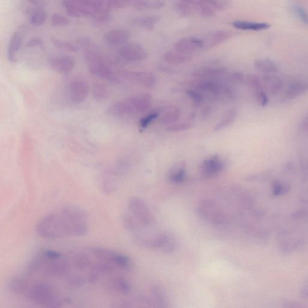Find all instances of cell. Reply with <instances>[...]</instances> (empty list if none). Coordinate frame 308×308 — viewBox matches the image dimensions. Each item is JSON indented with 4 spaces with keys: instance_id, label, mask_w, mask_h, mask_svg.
Here are the masks:
<instances>
[{
    "instance_id": "1",
    "label": "cell",
    "mask_w": 308,
    "mask_h": 308,
    "mask_svg": "<svg viewBox=\"0 0 308 308\" xmlns=\"http://www.w3.org/2000/svg\"><path fill=\"white\" fill-rule=\"evenodd\" d=\"M88 229L87 212L84 209L73 205L64 206L45 215L36 226L38 235L47 240L84 236Z\"/></svg>"
},
{
    "instance_id": "2",
    "label": "cell",
    "mask_w": 308,
    "mask_h": 308,
    "mask_svg": "<svg viewBox=\"0 0 308 308\" xmlns=\"http://www.w3.org/2000/svg\"><path fill=\"white\" fill-rule=\"evenodd\" d=\"M9 288L14 294L26 298L30 302L45 307H60L67 303L66 298L51 283L44 281L33 282L18 278L11 280Z\"/></svg>"
},
{
    "instance_id": "3",
    "label": "cell",
    "mask_w": 308,
    "mask_h": 308,
    "mask_svg": "<svg viewBox=\"0 0 308 308\" xmlns=\"http://www.w3.org/2000/svg\"><path fill=\"white\" fill-rule=\"evenodd\" d=\"M28 270L51 278L66 279L70 270L68 255L44 249L38 252L31 260Z\"/></svg>"
},
{
    "instance_id": "4",
    "label": "cell",
    "mask_w": 308,
    "mask_h": 308,
    "mask_svg": "<svg viewBox=\"0 0 308 308\" xmlns=\"http://www.w3.org/2000/svg\"><path fill=\"white\" fill-rule=\"evenodd\" d=\"M84 56L92 75L113 83L121 82L118 72L114 71L106 57L95 50V46L86 49Z\"/></svg>"
},
{
    "instance_id": "5",
    "label": "cell",
    "mask_w": 308,
    "mask_h": 308,
    "mask_svg": "<svg viewBox=\"0 0 308 308\" xmlns=\"http://www.w3.org/2000/svg\"><path fill=\"white\" fill-rule=\"evenodd\" d=\"M151 97L148 94L135 95L128 99L114 103L108 107L107 115L112 117H123L135 113L146 112L151 106Z\"/></svg>"
},
{
    "instance_id": "6",
    "label": "cell",
    "mask_w": 308,
    "mask_h": 308,
    "mask_svg": "<svg viewBox=\"0 0 308 308\" xmlns=\"http://www.w3.org/2000/svg\"><path fill=\"white\" fill-rule=\"evenodd\" d=\"M197 211L203 220L213 225L226 226L229 223L228 214L217 202L211 199H204L199 202Z\"/></svg>"
},
{
    "instance_id": "7",
    "label": "cell",
    "mask_w": 308,
    "mask_h": 308,
    "mask_svg": "<svg viewBox=\"0 0 308 308\" xmlns=\"http://www.w3.org/2000/svg\"><path fill=\"white\" fill-rule=\"evenodd\" d=\"M127 213L133 218L141 228L153 225L155 219L148 206L137 197H131L128 202Z\"/></svg>"
},
{
    "instance_id": "8",
    "label": "cell",
    "mask_w": 308,
    "mask_h": 308,
    "mask_svg": "<svg viewBox=\"0 0 308 308\" xmlns=\"http://www.w3.org/2000/svg\"><path fill=\"white\" fill-rule=\"evenodd\" d=\"M119 57L128 62H140L147 58L145 48L137 43H128L121 46L118 50Z\"/></svg>"
},
{
    "instance_id": "9",
    "label": "cell",
    "mask_w": 308,
    "mask_h": 308,
    "mask_svg": "<svg viewBox=\"0 0 308 308\" xmlns=\"http://www.w3.org/2000/svg\"><path fill=\"white\" fill-rule=\"evenodd\" d=\"M91 89L89 83L82 79L72 80L69 85V96L70 101L75 104L84 103L87 99Z\"/></svg>"
},
{
    "instance_id": "10",
    "label": "cell",
    "mask_w": 308,
    "mask_h": 308,
    "mask_svg": "<svg viewBox=\"0 0 308 308\" xmlns=\"http://www.w3.org/2000/svg\"><path fill=\"white\" fill-rule=\"evenodd\" d=\"M118 73L121 81V80H128V81L138 83L149 89H153L156 85V77L150 72L119 70Z\"/></svg>"
},
{
    "instance_id": "11",
    "label": "cell",
    "mask_w": 308,
    "mask_h": 308,
    "mask_svg": "<svg viewBox=\"0 0 308 308\" xmlns=\"http://www.w3.org/2000/svg\"><path fill=\"white\" fill-rule=\"evenodd\" d=\"M49 66L55 72L61 74H67L75 68L76 61L69 55H52L48 59Z\"/></svg>"
},
{
    "instance_id": "12",
    "label": "cell",
    "mask_w": 308,
    "mask_h": 308,
    "mask_svg": "<svg viewBox=\"0 0 308 308\" xmlns=\"http://www.w3.org/2000/svg\"><path fill=\"white\" fill-rule=\"evenodd\" d=\"M105 288L111 294H128L130 291V285L124 277L112 276L107 280Z\"/></svg>"
},
{
    "instance_id": "13",
    "label": "cell",
    "mask_w": 308,
    "mask_h": 308,
    "mask_svg": "<svg viewBox=\"0 0 308 308\" xmlns=\"http://www.w3.org/2000/svg\"><path fill=\"white\" fill-rule=\"evenodd\" d=\"M129 37L130 32L127 29H114L104 34V41L110 47H118L126 44Z\"/></svg>"
},
{
    "instance_id": "14",
    "label": "cell",
    "mask_w": 308,
    "mask_h": 308,
    "mask_svg": "<svg viewBox=\"0 0 308 308\" xmlns=\"http://www.w3.org/2000/svg\"><path fill=\"white\" fill-rule=\"evenodd\" d=\"M178 247V240L173 234L163 233L158 234L157 240V250L167 254L173 253Z\"/></svg>"
},
{
    "instance_id": "15",
    "label": "cell",
    "mask_w": 308,
    "mask_h": 308,
    "mask_svg": "<svg viewBox=\"0 0 308 308\" xmlns=\"http://www.w3.org/2000/svg\"><path fill=\"white\" fill-rule=\"evenodd\" d=\"M174 48L175 51L188 55L202 48L203 42L201 39L196 37H189L179 40Z\"/></svg>"
},
{
    "instance_id": "16",
    "label": "cell",
    "mask_w": 308,
    "mask_h": 308,
    "mask_svg": "<svg viewBox=\"0 0 308 308\" xmlns=\"http://www.w3.org/2000/svg\"><path fill=\"white\" fill-rule=\"evenodd\" d=\"M224 168V163L217 156L205 160L201 165L202 173L206 178L217 176L223 171Z\"/></svg>"
},
{
    "instance_id": "17",
    "label": "cell",
    "mask_w": 308,
    "mask_h": 308,
    "mask_svg": "<svg viewBox=\"0 0 308 308\" xmlns=\"http://www.w3.org/2000/svg\"><path fill=\"white\" fill-rule=\"evenodd\" d=\"M308 91V80H301L292 82L285 89L282 100L289 101L295 99Z\"/></svg>"
},
{
    "instance_id": "18",
    "label": "cell",
    "mask_w": 308,
    "mask_h": 308,
    "mask_svg": "<svg viewBox=\"0 0 308 308\" xmlns=\"http://www.w3.org/2000/svg\"><path fill=\"white\" fill-rule=\"evenodd\" d=\"M231 36V33L226 30H217L205 35L203 42V48H212L227 41Z\"/></svg>"
},
{
    "instance_id": "19",
    "label": "cell",
    "mask_w": 308,
    "mask_h": 308,
    "mask_svg": "<svg viewBox=\"0 0 308 308\" xmlns=\"http://www.w3.org/2000/svg\"><path fill=\"white\" fill-rule=\"evenodd\" d=\"M62 5L66 14L70 17H89L88 11L77 0H63Z\"/></svg>"
},
{
    "instance_id": "20",
    "label": "cell",
    "mask_w": 308,
    "mask_h": 308,
    "mask_svg": "<svg viewBox=\"0 0 308 308\" xmlns=\"http://www.w3.org/2000/svg\"><path fill=\"white\" fill-rule=\"evenodd\" d=\"M23 38L19 32H15L11 36L8 47V58L11 63H15L17 60V54L22 47Z\"/></svg>"
},
{
    "instance_id": "21",
    "label": "cell",
    "mask_w": 308,
    "mask_h": 308,
    "mask_svg": "<svg viewBox=\"0 0 308 308\" xmlns=\"http://www.w3.org/2000/svg\"><path fill=\"white\" fill-rule=\"evenodd\" d=\"M254 66L264 74H275L279 69L278 63L269 58H259L255 61Z\"/></svg>"
},
{
    "instance_id": "22",
    "label": "cell",
    "mask_w": 308,
    "mask_h": 308,
    "mask_svg": "<svg viewBox=\"0 0 308 308\" xmlns=\"http://www.w3.org/2000/svg\"><path fill=\"white\" fill-rule=\"evenodd\" d=\"M262 78L264 86H267L268 91L272 95L278 94L284 85L283 80L275 74H264Z\"/></svg>"
},
{
    "instance_id": "23",
    "label": "cell",
    "mask_w": 308,
    "mask_h": 308,
    "mask_svg": "<svg viewBox=\"0 0 308 308\" xmlns=\"http://www.w3.org/2000/svg\"><path fill=\"white\" fill-rule=\"evenodd\" d=\"M232 25L237 29L245 31H260L269 29L270 25L266 23L250 22L246 21H235Z\"/></svg>"
},
{
    "instance_id": "24",
    "label": "cell",
    "mask_w": 308,
    "mask_h": 308,
    "mask_svg": "<svg viewBox=\"0 0 308 308\" xmlns=\"http://www.w3.org/2000/svg\"><path fill=\"white\" fill-rule=\"evenodd\" d=\"M161 19L159 15H151V16L134 18L131 21L132 25L143 28L146 30H152Z\"/></svg>"
},
{
    "instance_id": "25",
    "label": "cell",
    "mask_w": 308,
    "mask_h": 308,
    "mask_svg": "<svg viewBox=\"0 0 308 308\" xmlns=\"http://www.w3.org/2000/svg\"><path fill=\"white\" fill-rule=\"evenodd\" d=\"M225 72L226 69L224 67H205L195 70L193 75L197 78H212L223 75Z\"/></svg>"
},
{
    "instance_id": "26",
    "label": "cell",
    "mask_w": 308,
    "mask_h": 308,
    "mask_svg": "<svg viewBox=\"0 0 308 308\" xmlns=\"http://www.w3.org/2000/svg\"><path fill=\"white\" fill-rule=\"evenodd\" d=\"M152 295L154 301L159 307H168V299L165 289L161 286L154 285L152 288Z\"/></svg>"
},
{
    "instance_id": "27",
    "label": "cell",
    "mask_w": 308,
    "mask_h": 308,
    "mask_svg": "<svg viewBox=\"0 0 308 308\" xmlns=\"http://www.w3.org/2000/svg\"><path fill=\"white\" fill-rule=\"evenodd\" d=\"M134 7L138 11H144L146 9H158L164 7L165 3L161 0H134Z\"/></svg>"
},
{
    "instance_id": "28",
    "label": "cell",
    "mask_w": 308,
    "mask_h": 308,
    "mask_svg": "<svg viewBox=\"0 0 308 308\" xmlns=\"http://www.w3.org/2000/svg\"><path fill=\"white\" fill-rule=\"evenodd\" d=\"M164 58L168 63L172 64L186 63L191 59V57L189 55L181 53V52L177 51L166 52Z\"/></svg>"
},
{
    "instance_id": "29",
    "label": "cell",
    "mask_w": 308,
    "mask_h": 308,
    "mask_svg": "<svg viewBox=\"0 0 308 308\" xmlns=\"http://www.w3.org/2000/svg\"><path fill=\"white\" fill-rule=\"evenodd\" d=\"M186 177V169H185L184 165L181 163L171 169L168 175L169 181L175 184L183 183Z\"/></svg>"
},
{
    "instance_id": "30",
    "label": "cell",
    "mask_w": 308,
    "mask_h": 308,
    "mask_svg": "<svg viewBox=\"0 0 308 308\" xmlns=\"http://www.w3.org/2000/svg\"><path fill=\"white\" fill-rule=\"evenodd\" d=\"M92 94L95 100L101 102L107 99L109 93L106 86L98 83H95L92 88Z\"/></svg>"
},
{
    "instance_id": "31",
    "label": "cell",
    "mask_w": 308,
    "mask_h": 308,
    "mask_svg": "<svg viewBox=\"0 0 308 308\" xmlns=\"http://www.w3.org/2000/svg\"><path fill=\"white\" fill-rule=\"evenodd\" d=\"M196 88L199 90L207 92L212 94H218L221 88L218 83L211 81H201L196 83Z\"/></svg>"
},
{
    "instance_id": "32",
    "label": "cell",
    "mask_w": 308,
    "mask_h": 308,
    "mask_svg": "<svg viewBox=\"0 0 308 308\" xmlns=\"http://www.w3.org/2000/svg\"><path fill=\"white\" fill-rule=\"evenodd\" d=\"M237 116V111L236 109L230 110L227 112L223 118L215 125L214 128V131H220L230 125L236 119Z\"/></svg>"
},
{
    "instance_id": "33",
    "label": "cell",
    "mask_w": 308,
    "mask_h": 308,
    "mask_svg": "<svg viewBox=\"0 0 308 308\" xmlns=\"http://www.w3.org/2000/svg\"><path fill=\"white\" fill-rule=\"evenodd\" d=\"M181 116V110L177 108H175L164 114L160 119V121L163 124H172V123L177 122L180 119Z\"/></svg>"
},
{
    "instance_id": "34",
    "label": "cell",
    "mask_w": 308,
    "mask_h": 308,
    "mask_svg": "<svg viewBox=\"0 0 308 308\" xmlns=\"http://www.w3.org/2000/svg\"><path fill=\"white\" fill-rule=\"evenodd\" d=\"M51 42L55 47H57L60 50L70 51V52H75L78 51L79 47L76 44H73L72 42H70L66 41H62V40L51 38Z\"/></svg>"
},
{
    "instance_id": "35",
    "label": "cell",
    "mask_w": 308,
    "mask_h": 308,
    "mask_svg": "<svg viewBox=\"0 0 308 308\" xmlns=\"http://www.w3.org/2000/svg\"><path fill=\"white\" fill-rule=\"evenodd\" d=\"M47 18V14L42 9H37L31 15L30 23L34 26H41L45 23Z\"/></svg>"
},
{
    "instance_id": "36",
    "label": "cell",
    "mask_w": 308,
    "mask_h": 308,
    "mask_svg": "<svg viewBox=\"0 0 308 308\" xmlns=\"http://www.w3.org/2000/svg\"><path fill=\"white\" fill-rule=\"evenodd\" d=\"M175 8H176V11L178 14L186 17H190L196 11L195 8L193 6L183 1V0L177 2Z\"/></svg>"
},
{
    "instance_id": "37",
    "label": "cell",
    "mask_w": 308,
    "mask_h": 308,
    "mask_svg": "<svg viewBox=\"0 0 308 308\" xmlns=\"http://www.w3.org/2000/svg\"><path fill=\"white\" fill-rule=\"evenodd\" d=\"M246 81L255 91L263 89L264 83L263 78L257 75L250 74L246 76Z\"/></svg>"
},
{
    "instance_id": "38",
    "label": "cell",
    "mask_w": 308,
    "mask_h": 308,
    "mask_svg": "<svg viewBox=\"0 0 308 308\" xmlns=\"http://www.w3.org/2000/svg\"><path fill=\"white\" fill-rule=\"evenodd\" d=\"M195 10L199 15L204 18H211L214 16L215 10L207 4H202L195 7Z\"/></svg>"
},
{
    "instance_id": "39",
    "label": "cell",
    "mask_w": 308,
    "mask_h": 308,
    "mask_svg": "<svg viewBox=\"0 0 308 308\" xmlns=\"http://www.w3.org/2000/svg\"><path fill=\"white\" fill-rule=\"evenodd\" d=\"M51 24L54 27H64L68 25L69 20L66 17L60 14H54L51 17Z\"/></svg>"
},
{
    "instance_id": "40",
    "label": "cell",
    "mask_w": 308,
    "mask_h": 308,
    "mask_svg": "<svg viewBox=\"0 0 308 308\" xmlns=\"http://www.w3.org/2000/svg\"><path fill=\"white\" fill-rule=\"evenodd\" d=\"M105 6L110 9H121L130 3L132 0H102Z\"/></svg>"
},
{
    "instance_id": "41",
    "label": "cell",
    "mask_w": 308,
    "mask_h": 308,
    "mask_svg": "<svg viewBox=\"0 0 308 308\" xmlns=\"http://www.w3.org/2000/svg\"><path fill=\"white\" fill-rule=\"evenodd\" d=\"M293 11L298 19L305 25H308V13L306 9L299 5L293 6Z\"/></svg>"
},
{
    "instance_id": "42",
    "label": "cell",
    "mask_w": 308,
    "mask_h": 308,
    "mask_svg": "<svg viewBox=\"0 0 308 308\" xmlns=\"http://www.w3.org/2000/svg\"><path fill=\"white\" fill-rule=\"evenodd\" d=\"M186 94L195 104H201L204 101V96L198 91L189 89V90L186 91Z\"/></svg>"
},
{
    "instance_id": "43",
    "label": "cell",
    "mask_w": 308,
    "mask_h": 308,
    "mask_svg": "<svg viewBox=\"0 0 308 308\" xmlns=\"http://www.w3.org/2000/svg\"><path fill=\"white\" fill-rule=\"evenodd\" d=\"M192 127V124L189 122H181L179 124H175L167 128V131L172 132H177L187 130Z\"/></svg>"
},
{
    "instance_id": "44",
    "label": "cell",
    "mask_w": 308,
    "mask_h": 308,
    "mask_svg": "<svg viewBox=\"0 0 308 308\" xmlns=\"http://www.w3.org/2000/svg\"><path fill=\"white\" fill-rule=\"evenodd\" d=\"M255 97H256L259 104L262 107H266L269 103V97L263 89L255 91Z\"/></svg>"
},
{
    "instance_id": "45",
    "label": "cell",
    "mask_w": 308,
    "mask_h": 308,
    "mask_svg": "<svg viewBox=\"0 0 308 308\" xmlns=\"http://www.w3.org/2000/svg\"><path fill=\"white\" fill-rule=\"evenodd\" d=\"M159 116L158 112H152L149 114L148 115L144 116L143 119H141L140 122V125L141 128H146L148 127V125L150 124V122H152L154 119H156Z\"/></svg>"
},
{
    "instance_id": "46",
    "label": "cell",
    "mask_w": 308,
    "mask_h": 308,
    "mask_svg": "<svg viewBox=\"0 0 308 308\" xmlns=\"http://www.w3.org/2000/svg\"><path fill=\"white\" fill-rule=\"evenodd\" d=\"M43 44L42 40L39 38H33L29 40L27 42V46L30 48L39 47Z\"/></svg>"
},
{
    "instance_id": "47",
    "label": "cell",
    "mask_w": 308,
    "mask_h": 308,
    "mask_svg": "<svg viewBox=\"0 0 308 308\" xmlns=\"http://www.w3.org/2000/svg\"><path fill=\"white\" fill-rule=\"evenodd\" d=\"M298 128L301 131L308 132V114L301 119Z\"/></svg>"
},
{
    "instance_id": "48",
    "label": "cell",
    "mask_w": 308,
    "mask_h": 308,
    "mask_svg": "<svg viewBox=\"0 0 308 308\" xmlns=\"http://www.w3.org/2000/svg\"><path fill=\"white\" fill-rule=\"evenodd\" d=\"M183 1L193 6L195 8L199 5L206 4L207 2V0H183Z\"/></svg>"
},
{
    "instance_id": "49",
    "label": "cell",
    "mask_w": 308,
    "mask_h": 308,
    "mask_svg": "<svg viewBox=\"0 0 308 308\" xmlns=\"http://www.w3.org/2000/svg\"><path fill=\"white\" fill-rule=\"evenodd\" d=\"M233 77L236 81L239 82H244L246 80V76L240 72L234 73Z\"/></svg>"
}]
</instances>
